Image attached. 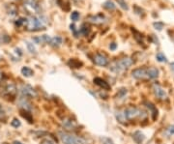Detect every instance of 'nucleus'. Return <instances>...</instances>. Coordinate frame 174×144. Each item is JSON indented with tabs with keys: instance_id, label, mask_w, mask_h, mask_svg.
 I'll return each mask as SVG.
<instances>
[{
	"instance_id": "obj_6",
	"label": "nucleus",
	"mask_w": 174,
	"mask_h": 144,
	"mask_svg": "<svg viewBox=\"0 0 174 144\" xmlns=\"http://www.w3.org/2000/svg\"><path fill=\"white\" fill-rule=\"evenodd\" d=\"M131 76H133V77H134L135 79H139V80L149 79L148 68H137V69H134V71L131 72Z\"/></svg>"
},
{
	"instance_id": "obj_33",
	"label": "nucleus",
	"mask_w": 174,
	"mask_h": 144,
	"mask_svg": "<svg viewBox=\"0 0 174 144\" xmlns=\"http://www.w3.org/2000/svg\"><path fill=\"white\" fill-rule=\"evenodd\" d=\"M167 131H168V133H169L170 134H174V125H172V126L168 127Z\"/></svg>"
},
{
	"instance_id": "obj_7",
	"label": "nucleus",
	"mask_w": 174,
	"mask_h": 144,
	"mask_svg": "<svg viewBox=\"0 0 174 144\" xmlns=\"http://www.w3.org/2000/svg\"><path fill=\"white\" fill-rule=\"evenodd\" d=\"M21 95L24 97V98L32 99V98H36L37 97V92L35 91V89L32 86H30L28 84L22 85L21 88Z\"/></svg>"
},
{
	"instance_id": "obj_32",
	"label": "nucleus",
	"mask_w": 174,
	"mask_h": 144,
	"mask_svg": "<svg viewBox=\"0 0 174 144\" xmlns=\"http://www.w3.org/2000/svg\"><path fill=\"white\" fill-rule=\"evenodd\" d=\"M126 94H127V89H125V88L120 89V91H119V97H124Z\"/></svg>"
},
{
	"instance_id": "obj_25",
	"label": "nucleus",
	"mask_w": 174,
	"mask_h": 144,
	"mask_svg": "<svg viewBox=\"0 0 174 144\" xmlns=\"http://www.w3.org/2000/svg\"><path fill=\"white\" fill-rule=\"evenodd\" d=\"M79 12H76V11L73 12L72 15H71V19H72V21H79Z\"/></svg>"
},
{
	"instance_id": "obj_38",
	"label": "nucleus",
	"mask_w": 174,
	"mask_h": 144,
	"mask_svg": "<svg viewBox=\"0 0 174 144\" xmlns=\"http://www.w3.org/2000/svg\"><path fill=\"white\" fill-rule=\"evenodd\" d=\"M1 77H2V73H0V79H1Z\"/></svg>"
},
{
	"instance_id": "obj_14",
	"label": "nucleus",
	"mask_w": 174,
	"mask_h": 144,
	"mask_svg": "<svg viewBox=\"0 0 174 144\" xmlns=\"http://www.w3.org/2000/svg\"><path fill=\"white\" fill-rule=\"evenodd\" d=\"M62 38L59 37V36H55V37H53L50 39V41L48 44L51 46H54V48H57V46H59L61 44H62Z\"/></svg>"
},
{
	"instance_id": "obj_26",
	"label": "nucleus",
	"mask_w": 174,
	"mask_h": 144,
	"mask_svg": "<svg viewBox=\"0 0 174 144\" xmlns=\"http://www.w3.org/2000/svg\"><path fill=\"white\" fill-rule=\"evenodd\" d=\"M117 2H118V5L121 7L122 9H124V10H128V9H129V7H128L127 3L125 2V0H117Z\"/></svg>"
},
{
	"instance_id": "obj_1",
	"label": "nucleus",
	"mask_w": 174,
	"mask_h": 144,
	"mask_svg": "<svg viewBox=\"0 0 174 144\" xmlns=\"http://www.w3.org/2000/svg\"><path fill=\"white\" fill-rule=\"evenodd\" d=\"M48 19L45 15H33L27 18L26 21V29L28 31H39L45 29L48 25Z\"/></svg>"
},
{
	"instance_id": "obj_19",
	"label": "nucleus",
	"mask_w": 174,
	"mask_h": 144,
	"mask_svg": "<svg viewBox=\"0 0 174 144\" xmlns=\"http://www.w3.org/2000/svg\"><path fill=\"white\" fill-rule=\"evenodd\" d=\"M25 44H26V46H27V49H28V51H29L30 53H33V54L36 53V48H35V46H34V45H33V43L26 41V42H25Z\"/></svg>"
},
{
	"instance_id": "obj_39",
	"label": "nucleus",
	"mask_w": 174,
	"mask_h": 144,
	"mask_svg": "<svg viewBox=\"0 0 174 144\" xmlns=\"http://www.w3.org/2000/svg\"><path fill=\"white\" fill-rule=\"evenodd\" d=\"M0 108H1V104H0Z\"/></svg>"
},
{
	"instance_id": "obj_28",
	"label": "nucleus",
	"mask_w": 174,
	"mask_h": 144,
	"mask_svg": "<svg viewBox=\"0 0 174 144\" xmlns=\"http://www.w3.org/2000/svg\"><path fill=\"white\" fill-rule=\"evenodd\" d=\"M11 126L14 128H18L21 126V123L18 119H13V121L11 122Z\"/></svg>"
},
{
	"instance_id": "obj_15",
	"label": "nucleus",
	"mask_w": 174,
	"mask_h": 144,
	"mask_svg": "<svg viewBox=\"0 0 174 144\" xmlns=\"http://www.w3.org/2000/svg\"><path fill=\"white\" fill-rule=\"evenodd\" d=\"M21 72V73L25 77H30V76H32L34 75L33 70L31 69V68H29V67H27V66H24V67H22Z\"/></svg>"
},
{
	"instance_id": "obj_8",
	"label": "nucleus",
	"mask_w": 174,
	"mask_h": 144,
	"mask_svg": "<svg viewBox=\"0 0 174 144\" xmlns=\"http://www.w3.org/2000/svg\"><path fill=\"white\" fill-rule=\"evenodd\" d=\"M94 62L95 64L98 66H102V67H106L108 65V59L107 57L102 53H98L94 56Z\"/></svg>"
},
{
	"instance_id": "obj_30",
	"label": "nucleus",
	"mask_w": 174,
	"mask_h": 144,
	"mask_svg": "<svg viewBox=\"0 0 174 144\" xmlns=\"http://www.w3.org/2000/svg\"><path fill=\"white\" fill-rule=\"evenodd\" d=\"M25 113H26V114H24V112L22 111L21 115H22V116H23V117H24V118H26L27 120H28V121H29L30 123H32V117H31L30 113H28V112H26V111H25Z\"/></svg>"
},
{
	"instance_id": "obj_13",
	"label": "nucleus",
	"mask_w": 174,
	"mask_h": 144,
	"mask_svg": "<svg viewBox=\"0 0 174 144\" xmlns=\"http://www.w3.org/2000/svg\"><path fill=\"white\" fill-rule=\"evenodd\" d=\"M148 76L149 79H155L159 76V70L155 67H148Z\"/></svg>"
},
{
	"instance_id": "obj_23",
	"label": "nucleus",
	"mask_w": 174,
	"mask_h": 144,
	"mask_svg": "<svg viewBox=\"0 0 174 144\" xmlns=\"http://www.w3.org/2000/svg\"><path fill=\"white\" fill-rule=\"evenodd\" d=\"M156 58H157V60H158L159 62H166V61H167V59H166L165 55H164V53H162V52L158 53L157 55H156Z\"/></svg>"
},
{
	"instance_id": "obj_2",
	"label": "nucleus",
	"mask_w": 174,
	"mask_h": 144,
	"mask_svg": "<svg viewBox=\"0 0 174 144\" xmlns=\"http://www.w3.org/2000/svg\"><path fill=\"white\" fill-rule=\"evenodd\" d=\"M134 61L130 57H125L120 59L119 61H114L113 63L110 65V70L114 73H121L124 70H127L133 65Z\"/></svg>"
},
{
	"instance_id": "obj_10",
	"label": "nucleus",
	"mask_w": 174,
	"mask_h": 144,
	"mask_svg": "<svg viewBox=\"0 0 174 144\" xmlns=\"http://www.w3.org/2000/svg\"><path fill=\"white\" fill-rule=\"evenodd\" d=\"M94 83L98 85V86H100L101 88L104 89V90H109V89H110L109 84H108L104 79H101V77H95V79H94Z\"/></svg>"
},
{
	"instance_id": "obj_22",
	"label": "nucleus",
	"mask_w": 174,
	"mask_h": 144,
	"mask_svg": "<svg viewBox=\"0 0 174 144\" xmlns=\"http://www.w3.org/2000/svg\"><path fill=\"white\" fill-rule=\"evenodd\" d=\"M79 32L82 35H84V36H87V35L89 34V32H90V28H89L86 24H83L82 26H81Z\"/></svg>"
},
{
	"instance_id": "obj_35",
	"label": "nucleus",
	"mask_w": 174,
	"mask_h": 144,
	"mask_svg": "<svg viewBox=\"0 0 174 144\" xmlns=\"http://www.w3.org/2000/svg\"><path fill=\"white\" fill-rule=\"evenodd\" d=\"M41 144H53V142L50 140V139H45V140H43Z\"/></svg>"
},
{
	"instance_id": "obj_5",
	"label": "nucleus",
	"mask_w": 174,
	"mask_h": 144,
	"mask_svg": "<svg viewBox=\"0 0 174 144\" xmlns=\"http://www.w3.org/2000/svg\"><path fill=\"white\" fill-rule=\"evenodd\" d=\"M24 8L29 13L38 14L41 10V5L39 3V0H25Z\"/></svg>"
},
{
	"instance_id": "obj_3",
	"label": "nucleus",
	"mask_w": 174,
	"mask_h": 144,
	"mask_svg": "<svg viewBox=\"0 0 174 144\" xmlns=\"http://www.w3.org/2000/svg\"><path fill=\"white\" fill-rule=\"evenodd\" d=\"M59 137L63 144H80V139L70 133L60 132Z\"/></svg>"
},
{
	"instance_id": "obj_37",
	"label": "nucleus",
	"mask_w": 174,
	"mask_h": 144,
	"mask_svg": "<svg viewBox=\"0 0 174 144\" xmlns=\"http://www.w3.org/2000/svg\"><path fill=\"white\" fill-rule=\"evenodd\" d=\"M171 68L174 70V63H172V64H171Z\"/></svg>"
},
{
	"instance_id": "obj_27",
	"label": "nucleus",
	"mask_w": 174,
	"mask_h": 144,
	"mask_svg": "<svg viewBox=\"0 0 174 144\" xmlns=\"http://www.w3.org/2000/svg\"><path fill=\"white\" fill-rule=\"evenodd\" d=\"M101 141H102V144H114V142L110 138H108L106 137H103L101 138Z\"/></svg>"
},
{
	"instance_id": "obj_20",
	"label": "nucleus",
	"mask_w": 174,
	"mask_h": 144,
	"mask_svg": "<svg viewBox=\"0 0 174 144\" xmlns=\"http://www.w3.org/2000/svg\"><path fill=\"white\" fill-rule=\"evenodd\" d=\"M68 64H69L70 66H71V67H73V68H80V66L82 65V63H81V62L76 61V60H75V59L70 60Z\"/></svg>"
},
{
	"instance_id": "obj_29",
	"label": "nucleus",
	"mask_w": 174,
	"mask_h": 144,
	"mask_svg": "<svg viewBox=\"0 0 174 144\" xmlns=\"http://www.w3.org/2000/svg\"><path fill=\"white\" fill-rule=\"evenodd\" d=\"M153 25H154L155 28H156L157 30H159V31H161L162 28H164V23L161 22V21L154 22V23H153Z\"/></svg>"
},
{
	"instance_id": "obj_31",
	"label": "nucleus",
	"mask_w": 174,
	"mask_h": 144,
	"mask_svg": "<svg viewBox=\"0 0 174 144\" xmlns=\"http://www.w3.org/2000/svg\"><path fill=\"white\" fill-rule=\"evenodd\" d=\"M70 28H71V30L73 32V35H75L76 37H77V31H76V27L75 24H71L70 25Z\"/></svg>"
},
{
	"instance_id": "obj_12",
	"label": "nucleus",
	"mask_w": 174,
	"mask_h": 144,
	"mask_svg": "<svg viewBox=\"0 0 174 144\" xmlns=\"http://www.w3.org/2000/svg\"><path fill=\"white\" fill-rule=\"evenodd\" d=\"M133 139L137 144H141L143 141H144L145 135L143 133H141L140 131H137V132H134V134H133Z\"/></svg>"
},
{
	"instance_id": "obj_16",
	"label": "nucleus",
	"mask_w": 174,
	"mask_h": 144,
	"mask_svg": "<svg viewBox=\"0 0 174 144\" xmlns=\"http://www.w3.org/2000/svg\"><path fill=\"white\" fill-rule=\"evenodd\" d=\"M104 8H106V10L112 11V10L116 9V5L114 4L113 1H111V0H107V1H106L104 3Z\"/></svg>"
},
{
	"instance_id": "obj_36",
	"label": "nucleus",
	"mask_w": 174,
	"mask_h": 144,
	"mask_svg": "<svg viewBox=\"0 0 174 144\" xmlns=\"http://www.w3.org/2000/svg\"><path fill=\"white\" fill-rule=\"evenodd\" d=\"M13 144H22L21 141H18V140H15L14 142H13Z\"/></svg>"
},
{
	"instance_id": "obj_24",
	"label": "nucleus",
	"mask_w": 174,
	"mask_h": 144,
	"mask_svg": "<svg viewBox=\"0 0 174 144\" xmlns=\"http://www.w3.org/2000/svg\"><path fill=\"white\" fill-rule=\"evenodd\" d=\"M26 21H27V18H19L17 21H15V25L17 26H21L23 24H26Z\"/></svg>"
},
{
	"instance_id": "obj_17",
	"label": "nucleus",
	"mask_w": 174,
	"mask_h": 144,
	"mask_svg": "<svg viewBox=\"0 0 174 144\" xmlns=\"http://www.w3.org/2000/svg\"><path fill=\"white\" fill-rule=\"evenodd\" d=\"M63 124H64L65 128H67L68 130H70V129H73V128L76 127V122H75V121H73V120H71L70 118L66 120V121H64Z\"/></svg>"
},
{
	"instance_id": "obj_21",
	"label": "nucleus",
	"mask_w": 174,
	"mask_h": 144,
	"mask_svg": "<svg viewBox=\"0 0 174 144\" xmlns=\"http://www.w3.org/2000/svg\"><path fill=\"white\" fill-rule=\"evenodd\" d=\"M147 104V107L150 108L151 111L153 112V119H156V114H158V110L156 109V107H154V104H151V103H146Z\"/></svg>"
},
{
	"instance_id": "obj_18",
	"label": "nucleus",
	"mask_w": 174,
	"mask_h": 144,
	"mask_svg": "<svg viewBox=\"0 0 174 144\" xmlns=\"http://www.w3.org/2000/svg\"><path fill=\"white\" fill-rule=\"evenodd\" d=\"M15 90H17V89H15V86L14 84H12V83L8 84L6 86V88H5L6 93H7V94H9V95H14L15 93Z\"/></svg>"
},
{
	"instance_id": "obj_34",
	"label": "nucleus",
	"mask_w": 174,
	"mask_h": 144,
	"mask_svg": "<svg viewBox=\"0 0 174 144\" xmlns=\"http://www.w3.org/2000/svg\"><path fill=\"white\" fill-rule=\"evenodd\" d=\"M116 48H117V45H116L115 43H111V44L109 45V48H110V50H115Z\"/></svg>"
},
{
	"instance_id": "obj_4",
	"label": "nucleus",
	"mask_w": 174,
	"mask_h": 144,
	"mask_svg": "<svg viewBox=\"0 0 174 144\" xmlns=\"http://www.w3.org/2000/svg\"><path fill=\"white\" fill-rule=\"evenodd\" d=\"M124 112V115H125V118L126 120H133V119H135L139 117V116H141V113L143 112L138 109L137 107H128L127 108L123 110Z\"/></svg>"
},
{
	"instance_id": "obj_9",
	"label": "nucleus",
	"mask_w": 174,
	"mask_h": 144,
	"mask_svg": "<svg viewBox=\"0 0 174 144\" xmlns=\"http://www.w3.org/2000/svg\"><path fill=\"white\" fill-rule=\"evenodd\" d=\"M153 91H154V94L156 95L159 99L164 100L166 98V93H165V91L159 84H154L153 85Z\"/></svg>"
},
{
	"instance_id": "obj_11",
	"label": "nucleus",
	"mask_w": 174,
	"mask_h": 144,
	"mask_svg": "<svg viewBox=\"0 0 174 144\" xmlns=\"http://www.w3.org/2000/svg\"><path fill=\"white\" fill-rule=\"evenodd\" d=\"M104 15H90V17L88 18V21H90L92 23H103L104 22Z\"/></svg>"
}]
</instances>
